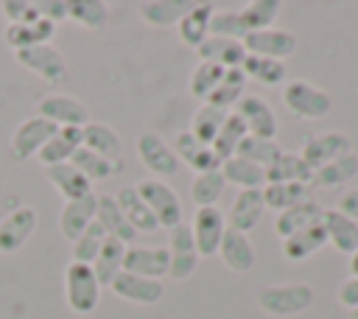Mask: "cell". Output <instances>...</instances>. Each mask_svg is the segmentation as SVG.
<instances>
[{
    "mask_svg": "<svg viewBox=\"0 0 358 319\" xmlns=\"http://www.w3.org/2000/svg\"><path fill=\"white\" fill-rule=\"evenodd\" d=\"M257 308L268 316H294L313 305V288L308 283H280L266 285L255 297Z\"/></svg>",
    "mask_w": 358,
    "mask_h": 319,
    "instance_id": "obj_1",
    "label": "cell"
},
{
    "mask_svg": "<svg viewBox=\"0 0 358 319\" xmlns=\"http://www.w3.org/2000/svg\"><path fill=\"white\" fill-rule=\"evenodd\" d=\"M64 299H67V308L78 316H87L101 305V283L92 266L73 260L64 269Z\"/></svg>",
    "mask_w": 358,
    "mask_h": 319,
    "instance_id": "obj_2",
    "label": "cell"
},
{
    "mask_svg": "<svg viewBox=\"0 0 358 319\" xmlns=\"http://www.w3.org/2000/svg\"><path fill=\"white\" fill-rule=\"evenodd\" d=\"M282 104L294 118H302V120H322L333 109L330 92L310 81H302V78L288 81L282 87Z\"/></svg>",
    "mask_w": 358,
    "mask_h": 319,
    "instance_id": "obj_3",
    "label": "cell"
},
{
    "mask_svg": "<svg viewBox=\"0 0 358 319\" xmlns=\"http://www.w3.org/2000/svg\"><path fill=\"white\" fill-rule=\"evenodd\" d=\"M134 190L148 204V210L154 213V218H157L159 227L173 229V227L182 224V201H179L176 190L168 187L162 179H140L134 185Z\"/></svg>",
    "mask_w": 358,
    "mask_h": 319,
    "instance_id": "obj_4",
    "label": "cell"
},
{
    "mask_svg": "<svg viewBox=\"0 0 358 319\" xmlns=\"http://www.w3.org/2000/svg\"><path fill=\"white\" fill-rule=\"evenodd\" d=\"M56 123H50V120H45V118H39V115H34V118H25L17 129H14V134H11V160L14 162H25V160H31V157H36L39 151H42V146L56 134Z\"/></svg>",
    "mask_w": 358,
    "mask_h": 319,
    "instance_id": "obj_5",
    "label": "cell"
},
{
    "mask_svg": "<svg viewBox=\"0 0 358 319\" xmlns=\"http://www.w3.org/2000/svg\"><path fill=\"white\" fill-rule=\"evenodd\" d=\"M296 34L288 28H263L252 31L243 36V48L249 56H263V59H277L285 62L288 56L296 53Z\"/></svg>",
    "mask_w": 358,
    "mask_h": 319,
    "instance_id": "obj_6",
    "label": "cell"
},
{
    "mask_svg": "<svg viewBox=\"0 0 358 319\" xmlns=\"http://www.w3.org/2000/svg\"><path fill=\"white\" fill-rule=\"evenodd\" d=\"M134 151H137V160L157 176H173L179 173V157L173 154V148L165 143L162 134L157 132H143L134 143Z\"/></svg>",
    "mask_w": 358,
    "mask_h": 319,
    "instance_id": "obj_7",
    "label": "cell"
},
{
    "mask_svg": "<svg viewBox=\"0 0 358 319\" xmlns=\"http://www.w3.org/2000/svg\"><path fill=\"white\" fill-rule=\"evenodd\" d=\"M168 255H171V263H168V277L171 280H187L196 269H199V252H196V243H193V232L187 224H179L173 229H168Z\"/></svg>",
    "mask_w": 358,
    "mask_h": 319,
    "instance_id": "obj_8",
    "label": "cell"
},
{
    "mask_svg": "<svg viewBox=\"0 0 358 319\" xmlns=\"http://www.w3.org/2000/svg\"><path fill=\"white\" fill-rule=\"evenodd\" d=\"M350 148H352V140H350L344 132H322V134H310V137L302 143V148H299L296 154L305 160V165H308L310 171H319L322 165L338 160V157L347 154Z\"/></svg>",
    "mask_w": 358,
    "mask_h": 319,
    "instance_id": "obj_9",
    "label": "cell"
},
{
    "mask_svg": "<svg viewBox=\"0 0 358 319\" xmlns=\"http://www.w3.org/2000/svg\"><path fill=\"white\" fill-rule=\"evenodd\" d=\"M190 232H193L199 257H213L218 255V243L227 232V215L218 207H196Z\"/></svg>",
    "mask_w": 358,
    "mask_h": 319,
    "instance_id": "obj_10",
    "label": "cell"
},
{
    "mask_svg": "<svg viewBox=\"0 0 358 319\" xmlns=\"http://www.w3.org/2000/svg\"><path fill=\"white\" fill-rule=\"evenodd\" d=\"M39 218H36V210L28 207V204H20L14 207L8 215L0 218V255H14L20 252L28 238L34 235Z\"/></svg>",
    "mask_w": 358,
    "mask_h": 319,
    "instance_id": "obj_11",
    "label": "cell"
},
{
    "mask_svg": "<svg viewBox=\"0 0 358 319\" xmlns=\"http://www.w3.org/2000/svg\"><path fill=\"white\" fill-rule=\"evenodd\" d=\"M232 112L243 120V126H246V132H249L252 137L274 140L280 123H277V118H274V112H271V106H268V101H266L263 95H255V92L249 95V92H246V95L235 104Z\"/></svg>",
    "mask_w": 358,
    "mask_h": 319,
    "instance_id": "obj_12",
    "label": "cell"
},
{
    "mask_svg": "<svg viewBox=\"0 0 358 319\" xmlns=\"http://www.w3.org/2000/svg\"><path fill=\"white\" fill-rule=\"evenodd\" d=\"M14 56L25 70H31L34 76H39L50 84L67 78V62H64L62 50H56L53 45H34V48L17 50Z\"/></svg>",
    "mask_w": 358,
    "mask_h": 319,
    "instance_id": "obj_13",
    "label": "cell"
},
{
    "mask_svg": "<svg viewBox=\"0 0 358 319\" xmlns=\"http://www.w3.org/2000/svg\"><path fill=\"white\" fill-rule=\"evenodd\" d=\"M36 115L56 123V126H87L90 123V112H87V104L73 98V95H64V92H56V95H45L39 104H36Z\"/></svg>",
    "mask_w": 358,
    "mask_h": 319,
    "instance_id": "obj_14",
    "label": "cell"
},
{
    "mask_svg": "<svg viewBox=\"0 0 358 319\" xmlns=\"http://www.w3.org/2000/svg\"><path fill=\"white\" fill-rule=\"evenodd\" d=\"M112 294L117 299H126V302H134V305H157L162 297H165V283L162 280H148V277H140V274H129V271H120L115 280H112Z\"/></svg>",
    "mask_w": 358,
    "mask_h": 319,
    "instance_id": "obj_15",
    "label": "cell"
},
{
    "mask_svg": "<svg viewBox=\"0 0 358 319\" xmlns=\"http://www.w3.org/2000/svg\"><path fill=\"white\" fill-rule=\"evenodd\" d=\"M168 246H126L123 255V271L140 274L148 280H162L168 274Z\"/></svg>",
    "mask_w": 358,
    "mask_h": 319,
    "instance_id": "obj_16",
    "label": "cell"
},
{
    "mask_svg": "<svg viewBox=\"0 0 358 319\" xmlns=\"http://www.w3.org/2000/svg\"><path fill=\"white\" fill-rule=\"evenodd\" d=\"M218 257L235 274H246L257 263V252H255L249 235H243L238 229H229V227H227V232H224V238L218 243Z\"/></svg>",
    "mask_w": 358,
    "mask_h": 319,
    "instance_id": "obj_17",
    "label": "cell"
},
{
    "mask_svg": "<svg viewBox=\"0 0 358 319\" xmlns=\"http://www.w3.org/2000/svg\"><path fill=\"white\" fill-rule=\"evenodd\" d=\"M322 218H324V207H322L316 199H305L302 204H296V207H291V210H285V213H277V218H274V232L285 241V238H291V235H296V232H302V229L319 227Z\"/></svg>",
    "mask_w": 358,
    "mask_h": 319,
    "instance_id": "obj_18",
    "label": "cell"
},
{
    "mask_svg": "<svg viewBox=\"0 0 358 319\" xmlns=\"http://www.w3.org/2000/svg\"><path fill=\"white\" fill-rule=\"evenodd\" d=\"M81 143H84V148L101 154L103 160L123 165V143H120V134L109 123L90 120L87 126H81Z\"/></svg>",
    "mask_w": 358,
    "mask_h": 319,
    "instance_id": "obj_19",
    "label": "cell"
},
{
    "mask_svg": "<svg viewBox=\"0 0 358 319\" xmlns=\"http://www.w3.org/2000/svg\"><path fill=\"white\" fill-rule=\"evenodd\" d=\"M263 213H266V204H263V187L257 190H241L238 196H235V201H232V207H229V215H227V227L229 229H238V232H249V229H255L257 224H260V218H263Z\"/></svg>",
    "mask_w": 358,
    "mask_h": 319,
    "instance_id": "obj_20",
    "label": "cell"
},
{
    "mask_svg": "<svg viewBox=\"0 0 358 319\" xmlns=\"http://www.w3.org/2000/svg\"><path fill=\"white\" fill-rule=\"evenodd\" d=\"M173 154L179 157V162H187L196 173H204V171H221V160L215 157V151L204 143H199L190 132H179L171 143Z\"/></svg>",
    "mask_w": 358,
    "mask_h": 319,
    "instance_id": "obj_21",
    "label": "cell"
},
{
    "mask_svg": "<svg viewBox=\"0 0 358 319\" xmlns=\"http://www.w3.org/2000/svg\"><path fill=\"white\" fill-rule=\"evenodd\" d=\"M95 207H98V193H90L76 201H64L59 213V229L70 243L95 221Z\"/></svg>",
    "mask_w": 358,
    "mask_h": 319,
    "instance_id": "obj_22",
    "label": "cell"
},
{
    "mask_svg": "<svg viewBox=\"0 0 358 319\" xmlns=\"http://www.w3.org/2000/svg\"><path fill=\"white\" fill-rule=\"evenodd\" d=\"M53 34H56V22L36 17L31 22H11L3 36H6L8 48H14V53H17V50H25L34 45H50Z\"/></svg>",
    "mask_w": 358,
    "mask_h": 319,
    "instance_id": "obj_23",
    "label": "cell"
},
{
    "mask_svg": "<svg viewBox=\"0 0 358 319\" xmlns=\"http://www.w3.org/2000/svg\"><path fill=\"white\" fill-rule=\"evenodd\" d=\"M81 129L78 126H59L56 134L42 146V151L36 154V160L50 168V165H62V162H70L73 154L81 148Z\"/></svg>",
    "mask_w": 358,
    "mask_h": 319,
    "instance_id": "obj_24",
    "label": "cell"
},
{
    "mask_svg": "<svg viewBox=\"0 0 358 319\" xmlns=\"http://www.w3.org/2000/svg\"><path fill=\"white\" fill-rule=\"evenodd\" d=\"M48 182L64 196V201H76L92 193V182L73 165V162H62V165H50L45 168Z\"/></svg>",
    "mask_w": 358,
    "mask_h": 319,
    "instance_id": "obj_25",
    "label": "cell"
},
{
    "mask_svg": "<svg viewBox=\"0 0 358 319\" xmlns=\"http://www.w3.org/2000/svg\"><path fill=\"white\" fill-rule=\"evenodd\" d=\"M322 227H324L327 243H333L336 252H341V255H352V252L358 249V221L347 218V215L338 213L336 207H333V210H324Z\"/></svg>",
    "mask_w": 358,
    "mask_h": 319,
    "instance_id": "obj_26",
    "label": "cell"
},
{
    "mask_svg": "<svg viewBox=\"0 0 358 319\" xmlns=\"http://www.w3.org/2000/svg\"><path fill=\"white\" fill-rule=\"evenodd\" d=\"M115 201H117L123 218L131 224V229H134L137 235H140V232H157V229H159L154 213H151L148 204L140 199V193L134 190V185H131V187H120V190L115 193Z\"/></svg>",
    "mask_w": 358,
    "mask_h": 319,
    "instance_id": "obj_27",
    "label": "cell"
},
{
    "mask_svg": "<svg viewBox=\"0 0 358 319\" xmlns=\"http://www.w3.org/2000/svg\"><path fill=\"white\" fill-rule=\"evenodd\" d=\"M95 221L101 224V229L106 232V238H115L120 243H131L137 238V232L131 229V224L123 218L115 196H98V207H95Z\"/></svg>",
    "mask_w": 358,
    "mask_h": 319,
    "instance_id": "obj_28",
    "label": "cell"
},
{
    "mask_svg": "<svg viewBox=\"0 0 358 319\" xmlns=\"http://www.w3.org/2000/svg\"><path fill=\"white\" fill-rule=\"evenodd\" d=\"M199 59L201 62H213V64H221V67H241L243 59H246V48L243 42L238 39H221V36H207L199 48Z\"/></svg>",
    "mask_w": 358,
    "mask_h": 319,
    "instance_id": "obj_29",
    "label": "cell"
},
{
    "mask_svg": "<svg viewBox=\"0 0 358 319\" xmlns=\"http://www.w3.org/2000/svg\"><path fill=\"white\" fill-rule=\"evenodd\" d=\"M193 8L190 0H145L137 6L140 17L154 28H171L179 25V20Z\"/></svg>",
    "mask_w": 358,
    "mask_h": 319,
    "instance_id": "obj_30",
    "label": "cell"
},
{
    "mask_svg": "<svg viewBox=\"0 0 358 319\" xmlns=\"http://www.w3.org/2000/svg\"><path fill=\"white\" fill-rule=\"evenodd\" d=\"M215 8L213 3H193V8L179 20L176 31H179V39L187 45V48H199L207 36H210V20H213Z\"/></svg>",
    "mask_w": 358,
    "mask_h": 319,
    "instance_id": "obj_31",
    "label": "cell"
},
{
    "mask_svg": "<svg viewBox=\"0 0 358 319\" xmlns=\"http://www.w3.org/2000/svg\"><path fill=\"white\" fill-rule=\"evenodd\" d=\"M274 182H294V185H305L308 187L313 182V171L305 165V160L299 154L282 151L280 160L266 168V185H274Z\"/></svg>",
    "mask_w": 358,
    "mask_h": 319,
    "instance_id": "obj_32",
    "label": "cell"
},
{
    "mask_svg": "<svg viewBox=\"0 0 358 319\" xmlns=\"http://www.w3.org/2000/svg\"><path fill=\"white\" fill-rule=\"evenodd\" d=\"M221 173H224L227 182L238 185L241 190H255V187L260 190V187H266V171H263L260 165L243 160V157H229V160H224V162H221Z\"/></svg>",
    "mask_w": 358,
    "mask_h": 319,
    "instance_id": "obj_33",
    "label": "cell"
},
{
    "mask_svg": "<svg viewBox=\"0 0 358 319\" xmlns=\"http://www.w3.org/2000/svg\"><path fill=\"white\" fill-rule=\"evenodd\" d=\"M324 243H327V235H324V227L319 224V227H310V229H302V232L285 238L282 241V255L291 263H302L310 255H316Z\"/></svg>",
    "mask_w": 358,
    "mask_h": 319,
    "instance_id": "obj_34",
    "label": "cell"
},
{
    "mask_svg": "<svg viewBox=\"0 0 358 319\" xmlns=\"http://www.w3.org/2000/svg\"><path fill=\"white\" fill-rule=\"evenodd\" d=\"M243 95H246V76H243V70H241V67H229V70H224L221 84L213 90V95H210L204 104L232 112V109H235V104H238Z\"/></svg>",
    "mask_w": 358,
    "mask_h": 319,
    "instance_id": "obj_35",
    "label": "cell"
},
{
    "mask_svg": "<svg viewBox=\"0 0 358 319\" xmlns=\"http://www.w3.org/2000/svg\"><path fill=\"white\" fill-rule=\"evenodd\" d=\"M123 255H126V243H120V241H115V238H106V241H103L98 257L92 260V271H95L101 288H103V285H112V280L123 271Z\"/></svg>",
    "mask_w": 358,
    "mask_h": 319,
    "instance_id": "obj_36",
    "label": "cell"
},
{
    "mask_svg": "<svg viewBox=\"0 0 358 319\" xmlns=\"http://www.w3.org/2000/svg\"><path fill=\"white\" fill-rule=\"evenodd\" d=\"M355 173H358V154L347 151L338 160H333V162L322 165L319 171H313V185H319V187L347 185L350 179H355Z\"/></svg>",
    "mask_w": 358,
    "mask_h": 319,
    "instance_id": "obj_37",
    "label": "cell"
},
{
    "mask_svg": "<svg viewBox=\"0 0 358 319\" xmlns=\"http://www.w3.org/2000/svg\"><path fill=\"white\" fill-rule=\"evenodd\" d=\"M305 199H310L305 185L274 182V185H266L263 187V204H266V210H274V213H285V210L302 204Z\"/></svg>",
    "mask_w": 358,
    "mask_h": 319,
    "instance_id": "obj_38",
    "label": "cell"
},
{
    "mask_svg": "<svg viewBox=\"0 0 358 319\" xmlns=\"http://www.w3.org/2000/svg\"><path fill=\"white\" fill-rule=\"evenodd\" d=\"M241 70H243L246 81H257L263 87H277L285 81V62H277V59H263V56L246 53Z\"/></svg>",
    "mask_w": 358,
    "mask_h": 319,
    "instance_id": "obj_39",
    "label": "cell"
},
{
    "mask_svg": "<svg viewBox=\"0 0 358 319\" xmlns=\"http://www.w3.org/2000/svg\"><path fill=\"white\" fill-rule=\"evenodd\" d=\"M227 109H218V106H210V104H201L196 112H193V118H190V134L199 140V143H204V146H213V140H215V134H218V129L224 126V120H227Z\"/></svg>",
    "mask_w": 358,
    "mask_h": 319,
    "instance_id": "obj_40",
    "label": "cell"
},
{
    "mask_svg": "<svg viewBox=\"0 0 358 319\" xmlns=\"http://www.w3.org/2000/svg\"><path fill=\"white\" fill-rule=\"evenodd\" d=\"M227 187V179L221 171H204V173H196L193 182H190V201L196 207H215L221 193Z\"/></svg>",
    "mask_w": 358,
    "mask_h": 319,
    "instance_id": "obj_41",
    "label": "cell"
},
{
    "mask_svg": "<svg viewBox=\"0 0 358 319\" xmlns=\"http://www.w3.org/2000/svg\"><path fill=\"white\" fill-rule=\"evenodd\" d=\"M249 132H246V126H243V120L235 115V112H229L227 115V120H224V126L218 129V134H215V140H213V151H215V157L224 162V160H229V157H235V151H238V146H241V140L246 137Z\"/></svg>",
    "mask_w": 358,
    "mask_h": 319,
    "instance_id": "obj_42",
    "label": "cell"
},
{
    "mask_svg": "<svg viewBox=\"0 0 358 319\" xmlns=\"http://www.w3.org/2000/svg\"><path fill=\"white\" fill-rule=\"evenodd\" d=\"M280 11H282V3H277V0H252L238 14H241L246 31L252 34V31L274 28V20L280 17Z\"/></svg>",
    "mask_w": 358,
    "mask_h": 319,
    "instance_id": "obj_43",
    "label": "cell"
},
{
    "mask_svg": "<svg viewBox=\"0 0 358 319\" xmlns=\"http://www.w3.org/2000/svg\"><path fill=\"white\" fill-rule=\"evenodd\" d=\"M280 154H282V148H280L274 140H263V137H252V134H246V137L241 140L238 151H235V157H243V160L260 165L263 171H266L271 162H277Z\"/></svg>",
    "mask_w": 358,
    "mask_h": 319,
    "instance_id": "obj_44",
    "label": "cell"
},
{
    "mask_svg": "<svg viewBox=\"0 0 358 319\" xmlns=\"http://www.w3.org/2000/svg\"><path fill=\"white\" fill-rule=\"evenodd\" d=\"M90 182H103V179H112L117 171H120V165H115V162H109V160H103L101 154H95V151H90V148H78L76 154H73V160H70Z\"/></svg>",
    "mask_w": 358,
    "mask_h": 319,
    "instance_id": "obj_45",
    "label": "cell"
},
{
    "mask_svg": "<svg viewBox=\"0 0 358 319\" xmlns=\"http://www.w3.org/2000/svg\"><path fill=\"white\" fill-rule=\"evenodd\" d=\"M67 17L76 20L78 25H84L87 31H98L106 25L109 6L103 0H73L67 6Z\"/></svg>",
    "mask_w": 358,
    "mask_h": 319,
    "instance_id": "obj_46",
    "label": "cell"
},
{
    "mask_svg": "<svg viewBox=\"0 0 358 319\" xmlns=\"http://www.w3.org/2000/svg\"><path fill=\"white\" fill-rule=\"evenodd\" d=\"M224 70H227V67H221V64H213V62H199V64L193 67V73H190V81H187L190 92H193L199 101H207V98L213 95V90L221 84Z\"/></svg>",
    "mask_w": 358,
    "mask_h": 319,
    "instance_id": "obj_47",
    "label": "cell"
},
{
    "mask_svg": "<svg viewBox=\"0 0 358 319\" xmlns=\"http://www.w3.org/2000/svg\"><path fill=\"white\" fill-rule=\"evenodd\" d=\"M103 241H106V232L101 229L98 221H92V224H90V227L70 243V246H73V260H76V263H87V266H92V260L98 257Z\"/></svg>",
    "mask_w": 358,
    "mask_h": 319,
    "instance_id": "obj_48",
    "label": "cell"
},
{
    "mask_svg": "<svg viewBox=\"0 0 358 319\" xmlns=\"http://www.w3.org/2000/svg\"><path fill=\"white\" fill-rule=\"evenodd\" d=\"M246 34H249V31H246V25H243V20H241L238 11H215L213 20H210V36L243 42Z\"/></svg>",
    "mask_w": 358,
    "mask_h": 319,
    "instance_id": "obj_49",
    "label": "cell"
},
{
    "mask_svg": "<svg viewBox=\"0 0 358 319\" xmlns=\"http://www.w3.org/2000/svg\"><path fill=\"white\" fill-rule=\"evenodd\" d=\"M0 11L8 20V25L11 22H31V20L42 17L39 8H36V3H31V0H3L0 3Z\"/></svg>",
    "mask_w": 358,
    "mask_h": 319,
    "instance_id": "obj_50",
    "label": "cell"
},
{
    "mask_svg": "<svg viewBox=\"0 0 358 319\" xmlns=\"http://www.w3.org/2000/svg\"><path fill=\"white\" fill-rule=\"evenodd\" d=\"M336 297H338V302L344 305V308H350V311H355L358 308V277H344L341 280V285H338V291H336Z\"/></svg>",
    "mask_w": 358,
    "mask_h": 319,
    "instance_id": "obj_51",
    "label": "cell"
},
{
    "mask_svg": "<svg viewBox=\"0 0 358 319\" xmlns=\"http://www.w3.org/2000/svg\"><path fill=\"white\" fill-rule=\"evenodd\" d=\"M67 6L70 3H64V0H39L36 3V8H39V14L45 17V20H50V22H62V20H67Z\"/></svg>",
    "mask_w": 358,
    "mask_h": 319,
    "instance_id": "obj_52",
    "label": "cell"
},
{
    "mask_svg": "<svg viewBox=\"0 0 358 319\" xmlns=\"http://www.w3.org/2000/svg\"><path fill=\"white\" fill-rule=\"evenodd\" d=\"M336 210H338V213H344L347 218L358 221V187L344 190V193L338 196V201H336Z\"/></svg>",
    "mask_w": 358,
    "mask_h": 319,
    "instance_id": "obj_53",
    "label": "cell"
},
{
    "mask_svg": "<svg viewBox=\"0 0 358 319\" xmlns=\"http://www.w3.org/2000/svg\"><path fill=\"white\" fill-rule=\"evenodd\" d=\"M350 274H352V277H358V249L350 255Z\"/></svg>",
    "mask_w": 358,
    "mask_h": 319,
    "instance_id": "obj_54",
    "label": "cell"
},
{
    "mask_svg": "<svg viewBox=\"0 0 358 319\" xmlns=\"http://www.w3.org/2000/svg\"><path fill=\"white\" fill-rule=\"evenodd\" d=\"M350 319H358V308H355V311H350Z\"/></svg>",
    "mask_w": 358,
    "mask_h": 319,
    "instance_id": "obj_55",
    "label": "cell"
}]
</instances>
